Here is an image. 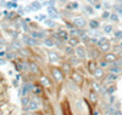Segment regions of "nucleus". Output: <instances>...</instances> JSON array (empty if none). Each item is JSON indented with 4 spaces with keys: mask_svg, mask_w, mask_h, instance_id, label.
<instances>
[{
    "mask_svg": "<svg viewBox=\"0 0 122 115\" xmlns=\"http://www.w3.org/2000/svg\"><path fill=\"white\" fill-rule=\"evenodd\" d=\"M53 75H54V78H55V80H56L57 82H60V81L64 80V73H62V70H61V69L53 68Z\"/></svg>",
    "mask_w": 122,
    "mask_h": 115,
    "instance_id": "obj_1",
    "label": "nucleus"
},
{
    "mask_svg": "<svg viewBox=\"0 0 122 115\" xmlns=\"http://www.w3.org/2000/svg\"><path fill=\"white\" fill-rule=\"evenodd\" d=\"M23 43L26 45H30V46H37L39 44L38 40H36L34 38H30V36H23Z\"/></svg>",
    "mask_w": 122,
    "mask_h": 115,
    "instance_id": "obj_2",
    "label": "nucleus"
},
{
    "mask_svg": "<svg viewBox=\"0 0 122 115\" xmlns=\"http://www.w3.org/2000/svg\"><path fill=\"white\" fill-rule=\"evenodd\" d=\"M73 23H75V26H77L78 28H83V27H86V24H87V21H86L83 17H77V18L73 19Z\"/></svg>",
    "mask_w": 122,
    "mask_h": 115,
    "instance_id": "obj_3",
    "label": "nucleus"
},
{
    "mask_svg": "<svg viewBox=\"0 0 122 115\" xmlns=\"http://www.w3.org/2000/svg\"><path fill=\"white\" fill-rule=\"evenodd\" d=\"M72 80L76 82V84H82L83 82V78H82V75L79 74V73H77V71H73L72 73Z\"/></svg>",
    "mask_w": 122,
    "mask_h": 115,
    "instance_id": "obj_4",
    "label": "nucleus"
},
{
    "mask_svg": "<svg viewBox=\"0 0 122 115\" xmlns=\"http://www.w3.org/2000/svg\"><path fill=\"white\" fill-rule=\"evenodd\" d=\"M48 13H49V16L51 18H57L59 17V12L56 11V9L54 6H49L48 7Z\"/></svg>",
    "mask_w": 122,
    "mask_h": 115,
    "instance_id": "obj_5",
    "label": "nucleus"
},
{
    "mask_svg": "<svg viewBox=\"0 0 122 115\" xmlns=\"http://www.w3.org/2000/svg\"><path fill=\"white\" fill-rule=\"evenodd\" d=\"M76 55H77V57L81 58V59H84L86 56H87V53H86V51H84L83 47H77V49H76Z\"/></svg>",
    "mask_w": 122,
    "mask_h": 115,
    "instance_id": "obj_6",
    "label": "nucleus"
},
{
    "mask_svg": "<svg viewBox=\"0 0 122 115\" xmlns=\"http://www.w3.org/2000/svg\"><path fill=\"white\" fill-rule=\"evenodd\" d=\"M39 108V103H37L34 99L33 101H30L29 102V104L27 106V108H25L26 110H37Z\"/></svg>",
    "mask_w": 122,
    "mask_h": 115,
    "instance_id": "obj_7",
    "label": "nucleus"
},
{
    "mask_svg": "<svg viewBox=\"0 0 122 115\" xmlns=\"http://www.w3.org/2000/svg\"><path fill=\"white\" fill-rule=\"evenodd\" d=\"M49 59L53 62V63H56V62H59V56L56 52H49Z\"/></svg>",
    "mask_w": 122,
    "mask_h": 115,
    "instance_id": "obj_8",
    "label": "nucleus"
},
{
    "mask_svg": "<svg viewBox=\"0 0 122 115\" xmlns=\"http://www.w3.org/2000/svg\"><path fill=\"white\" fill-rule=\"evenodd\" d=\"M62 73L64 74H70L71 73V64L70 63H64L62 64Z\"/></svg>",
    "mask_w": 122,
    "mask_h": 115,
    "instance_id": "obj_9",
    "label": "nucleus"
},
{
    "mask_svg": "<svg viewBox=\"0 0 122 115\" xmlns=\"http://www.w3.org/2000/svg\"><path fill=\"white\" fill-rule=\"evenodd\" d=\"M116 61V55L114 53H107L105 56V62H115Z\"/></svg>",
    "mask_w": 122,
    "mask_h": 115,
    "instance_id": "obj_10",
    "label": "nucleus"
},
{
    "mask_svg": "<svg viewBox=\"0 0 122 115\" xmlns=\"http://www.w3.org/2000/svg\"><path fill=\"white\" fill-rule=\"evenodd\" d=\"M29 90H33V86H32V85H29V84H26V85L23 86V88H22V95L26 96Z\"/></svg>",
    "mask_w": 122,
    "mask_h": 115,
    "instance_id": "obj_11",
    "label": "nucleus"
},
{
    "mask_svg": "<svg viewBox=\"0 0 122 115\" xmlns=\"http://www.w3.org/2000/svg\"><path fill=\"white\" fill-rule=\"evenodd\" d=\"M70 63L72 64V66H78V64H79V58H78L77 56H71Z\"/></svg>",
    "mask_w": 122,
    "mask_h": 115,
    "instance_id": "obj_12",
    "label": "nucleus"
},
{
    "mask_svg": "<svg viewBox=\"0 0 122 115\" xmlns=\"http://www.w3.org/2000/svg\"><path fill=\"white\" fill-rule=\"evenodd\" d=\"M40 82L43 84V86L50 87V81H49V79H48L46 76H42V78H40Z\"/></svg>",
    "mask_w": 122,
    "mask_h": 115,
    "instance_id": "obj_13",
    "label": "nucleus"
},
{
    "mask_svg": "<svg viewBox=\"0 0 122 115\" xmlns=\"http://www.w3.org/2000/svg\"><path fill=\"white\" fill-rule=\"evenodd\" d=\"M89 26H90V28H92V29H94V30H95V29H98V28H99V26H100V24H99L98 21L92 19L90 22H89Z\"/></svg>",
    "mask_w": 122,
    "mask_h": 115,
    "instance_id": "obj_14",
    "label": "nucleus"
},
{
    "mask_svg": "<svg viewBox=\"0 0 122 115\" xmlns=\"http://www.w3.org/2000/svg\"><path fill=\"white\" fill-rule=\"evenodd\" d=\"M44 45L45 46H48V47H51V46H54V40L53 39H50V38H46V39H44Z\"/></svg>",
    "mask_w": 122,
    "mask_h": 115,
    "instance_id": "obj_15",
    "label": "nucleus"
},
{
    "mask_svg": "<svg viewBox=\"0 0 122 115\" xmlns=\"http://www.w3.org/2000/svg\"><path fill=\"white\" fill-rule=\"evenodd\" d=\"M32 38H38V39H43L44 38V33L43 32H32Z\"/></svg>",
    "mask_w": 122,
    "mask_h": 115,
    "instance_id": "obj_16",
    "label": "nucleus"
},
{
    "mask_svg": "<svg viewBox=\"0 0 122 115\" xmlns=\"http://www.w3.org/2000/svg\"><path fill=\"white\" fill-rule=\"evenodd\" d=\"M103 75H104V71H103V69H101V68H100V69L98 68V69L95 70V73H94V76H95L97 79L103 78Z\"/></svg>",
    "mask_w": 122,
    "mask_h": 115,
    "instance_id": "obj_17",
    "label": "nucleus"
},
{
    "mask_svg": "<svg viewBox=\"0 0 122 115\" xmlns=\"http://www.w3.org/2000/svg\"><path fill=\"white\" fill-rule=\"evenodd\" d=\"M88 69H89V71H92V73H95V70H97L98 68L95 67L94 62H89V63H88Z\"/></svg>",
    "mask_w": 122,
    "mask_h": 115,
    "instance_id": "obj_18",
    "label": "nucleus"
},
{
    "mask_svg": "<svg viewBox=\"0 0 122 115\" xmlns=\"http://www.w3.org/2000/svg\"><path fill=\"white\" fill-rule=\"evenodd\" d=\"M89 99H90L92 103H97V99H98L97 93H95V92H90V93H89Z\"/></svg>",
    "mask_w": 122,
    "mask_h": 115,
    "instance_id": "obj_19",
    "label": "nucleus"
},
{
    "mask_svg": "<svg viewBox=\"0 0 122 115\" xmlns=\"http://www.w3.org/2000/svg\"><path fill=\"white\" fill-rule=\"evenodd\" d=\"M99 47H100L101 51H109V50H110V43L107 41V43H105V44H103V45H100Z\"/></svg>",
    "mask_w": 122,
    "mask_h": 115,
    "instance_id": "obj_20",
    "label": "nucleus"
},
{
    "mask_svg": "<svg viewBox=\"0 0 122 115\" xmlns=\"http://www.w3.org/2000/svg\"><path fill=\"white\" fill-rule=\"evenodd\" d=\"M29 69L33 73H39V69H38L37 64H34V63H29Z\"/></svg>",
    "mask_w": 122,
    "mask_h": 115,
    "instance_id": "obj_21",
    "label": "nucleus"
},
{
    "mask_svg": "<svg viewBox=\"0 0 122 115\" xmlns=\"http://www.w3.org/2000/svg\"><path fill=\"white\" fill-rule=\"evenodd\" d=\"M40 5H42L40 3H37V1H34V3H32V6H30V10H39L40 7H42Z\"/></svg>",
    "mask_w": 122,
    "mask_h": 115,
    "instance_id": "obj_22",
    "label": "nucleus"
},
{
    "mask_svg": "<svg viewBox=\"0 0 122 115\" xmlns=\"http://www.w3.org/2000/svg\"><path fill=\"white\" fill-rule=\"evenodd\" d=\"M110 71H112V73H118V71H120V68L116 66V63H114L112 66L110 67Z\"/></svg>",
    "mask_w": 122,
    "mask_h": 115,
    "instance_id": "obj_23",
    "label": "nucleus"
},
{
    "mask_svg": "<svg viewBox=\"0 0 122 115\" xmlns=\"http://www.w3.org/2000/svg\"><path fill=\"white\" fill-rule=\"evenodd\" d=\"M44 23H45V24H46L48 27H51V28L56 26V24H55V22H54V21H50V19H45V21H44Z\"/></svg>",
    "mask_w": 122,
    "mask_h": 115,
    "instance_id": "obj_24",
    "label": "nucleus"
},
{
    "mask_svg": "<svg viewBox=\"0 0 122 115\" xmlns=\"http://www.w3.org/2000/svg\"><path fill=\"white\" fill-rule=\"evenodd\" d=\"M29 98H27V97H23L22 98V106L25 107V108H27V106H28V104H29Z\"/></svg>",
    "mask_w": 122,
    "mask_h": 115,
    "instance_id": "obj_25",
    "label": "nucleus"
},
{
    "mask_svg": "<svg viewBox=\"0 0 122 115\" xmlns=\"http://www.w3.org/2000/svg\"><path fill=\"white\" fill-rule=\"evenodd\" d=\"M70 44L72 45V46H76V45L78 44V39H77V38H71V39H70Z\"/></svg>",
    "mask_w": 122,
    "mask_h": 115,
    "instance_id": "obj_26",
    "label": "nucleus"
},
{
    "mask_svg": "<svg viewBox=\"0 0 122 115\" xmlns=\"http://www.w3.org/2000/svg\"><path fill=\"white\" fill-rule=\"evenodd\" d=\"M104 32H105L106 34L111 33V32H112V26H105V27H104Z\"/></svg>",
    "mask_w": 122,
    "mask_h": 115,
    "instance_id": "obj_27",
    "label": "nucleus"
},
{
    "mask_svg": "<svg viewBox=\"0 0 122 115\" xmlns=\"http://www.w3.org/2000/svg\"><path fill=\"white\" fill-rule=\"evenodd\" d=\"M115 38L116 39H122V30H117V32H115Z\"/></svg>",
    "mask_w": 122,
    "mask_h": 115,
    "instance_id": "obj_28",
    "label": "nucleus"
},
{
    "mask_svg": "<svg viewBox=\"0 0 122 115\" xmlns=\"http://www.w3.org/2000/svg\"><path fill=\"white\" fill-rule=\"evenodd\" d=\"M68 7H70V9H72V10H76V9H78V4L73 1V3H71V4H70Z\"/></svg>",
    "mask_w": 122,
    "mask_h": 115,
    "instance_id": "obj_29",
    "label": "nucleus"
},
{
    "mask_svg": "<svg viewBox=\"0 0 122 115\" xmlns=\"http://www.w3.org/2000/svg\"><path fill=\"white\" fill-rule=\"evenodd\" d=\"M107 41H109L107 39H105V38H101V39L99 40V43H98V45L100 46V45H103V44H105V43H107Z\"/></svg>",
    "mask_w": 122,
    "mask_h": 115,
    "instance_id": "obj_30",
    "label": "nucleus"
},
{
    "mask_svg": "<svg viewBox=\"0 0 122 115\" xmlns=\"http://www.w3.org/2000/svg\"><path fill=\"white\" fill-rule=\"evenodd\" d=\"M115 79H116V75H114V74H110V75H107V78H106L107 81H112V80H115Z\"/></svg>",
    "mask_w": 122,
    "mask_h": 115,
    "instance_id": "obj_31",
    "label": "nucleus"
},
{
    "mask_svg": "<svg viewBox=\"0 0 122 115\" xmlns=\"http://www.w3.org/2000/svg\"><path fill=\"white\" fill-rule=\"evenodd\" d=\"M116 10H117V12L122 16V1L120 3V6H117V7H116Z\"/></svg>",
    "mask_w": 122,
    "mask_h": 115,
    "instance_id": "obj_32",
    "label": "nucleus"
},
{
    "mask_svg": "<svg viewBox=\"0 0 122 115\" xmlns=\"http://www.w3.org/2000/svg\"><path fill=\"white\" fill-rule=\"evenodd\" d=\"M66 53L67 55H73V50L71 47H66Z\"/></svg>",
    "mask_w": 122,
    "mask_h": 115,
    "instance_id": "obj_33",
    "label": "nucleus"
},
{
    "mask_svg": "<svg viewBox=\"0 0 122 115\" xmlns=\"http://www.w3.org/2000/svg\"><path fill=\"white\" fill-rule=\"evenodd\" d=\"M60 34L62 35V39H64V40L67 39V34H66V32H64V30H60Z\"/></svg>",
    "mask_w": 122,
    "mask_h": 115,
    "instance_id": "obj_34",
    "label": "nucleus"
},
{
    "mask_svg": "<svg viewBox=\"0 0 122 115\" xmlns=\"http://www.w3.org/2000/svg\"><path fill=\"white\" fill-rule=\"evenodd\" d=\"M110 18L112 19L114 22H117V21H118V18H117V16H116V15H111V16H110Z\"/></svg>",
    "mask_w": 122,
    "mask_h": 115,
    "instance_id": "obj_35",
    "label": "nucleus"
},
{
    "mask_svg": "<svg viewBox=\"0 0 122 115\" xmlns=\"http://www.w3.org/2000/svg\"><path fill=\"white\" fill-rule=\"evenodd\" d=\"M92 57H97L98 56V51L97 50H92V55H90Z\"/></svg>",
    "mask_w": 122,
    "mask_h": 115,
    "instance_id": "obj_36",
    "label": "nucleus"
},
{
    "mask_svg": "<svg viewBox=\"0 0 122 115\" xmlns=\"http://www.w3.org/2000/svg\"><path fill=\"white\" fill-rule=\"evenodd\" d=\"M17 4L16 3H7V7H16Z\"/></svg>",
    "mask_w": 122,
    "mask_h": 115,
    "instance_id": "obj_37",
    "label": "nucleus"
},
{
    "mask_svg": "<svg viewBox=\"0 0 122 115\" xmlns=\"http://www.w3.org/2000/svg\"><path fill=\"white\" fill-rule=\"evenodd\" d=\"M90 34L93 35V36H99V35H100V34L97 32V30H92V32H90Z\"/></svg>",
    "mask_w": 122,
    "mask_h": 115,
    "instance_id": "obj_38",
    "label": "nucleus"
},
{
    "mask_svg": "<svg viewBox=\"0 0 122 115\" xmlns=\"http://www.w3.org/2000/svg\"><path fill=\"white\" fill-rule=\"evenodd\" d=\"M114 115H122V113H121V110H118V109H115V111H114Z\"/></svg>",
    "mask_w": 122,
    "mask_h": 115,
    "instance_id": "obj_39",
    "label": "nucleus"
},
{
    "mask_svg": "<svg viewBox=\"0 0 122 115\" xmlns=\"http://www.w3.org/2000/svg\"><path fill=\"white\" fill-rule=\"evenodd\" d=\"M100 66H101V68H105V67H107V62H101Z\"/></svg>",
    "mask_w": 122,
    "mask_h": 115,
    "instance_id": "obj_40",
    "label": "nucleus"
},
{
    "mask_svg": "<svg viewBox=\"0 0 122 115\" xmlns=\"http://www.w3.org/2000/svg\"><path fill=\"white\" fill-rule=\"evenodd\" d=\"M86 10H87V12H88V13H93V10H92L90 7H88V6H87V7H86Z\"/></svg>",
    "mask_w": 122,
    "mask_h": 115,
    "instance_id": "obj_41",
    "label": "nucleus"
},
{
    "mask_svg": "<svg viewBox=\"0 0 122 115\" xmlns=\"http://www.w3.org/2000/svg\"><path fill=\"white\" fill-rule=\"evenodd\" d=\"M38 19H40V21H45V16H44V15H40V16L38 17Z\"/></svg>",
    "mask_w": 122,
    "mask_h": 115,
    "instance_id": "obj_42",
    "label": "nucleus"
},
{
    "mask_svg": "<svg viewBox=\"0 0 122 115\" xmlns=\"http://www.w3.org/2000/svg\"><path fill=\"white\" fill-rule=\"evenodd\" d=\"M110 16H111V15H109V12H104V15H103V17H104V18H109Z\"/></svg>",
    "mask_w": 122,
    "mask_h": 115,
    "instance_id": "obj_43",
    "label": "nucleus"
},
{
    "mask_svg": "<svg viewBox=\"0 0 122 115\" xmlns=\"http://www.w3.org/2000/svg\"><path fill=\"white\" fill-rule=\"evenodd\" d=\"M114 91H115V87H111V88H109V90H107V92H109V93H112Z\"/></svg>",
    "mask_w": 122,
    "mask_h": 115,
    "instance_id": "obj_44",
    "label": "nucleus"
},
{
    "mask_svg": "<svg viewBox=\"0 0 122 115\" xmlns=\"http://www.w3.org/2000/svg\"><path fill=\"white\" fill-rule=\"evenodd\" d=\"M40 91H42V90H40L39 87H37V88H36V93H37V95H39V93H40Z\"/></svg>",
    "mask_w": 122,
    "mask_h": 115,
    "instance_id": "obj_45",
    "label": "nucleus"
},
{
    "mask_svg": "<svg viewBox=\"0 0 122 115\" xmlns=\"http://www.w3.org/2000/svg\"><path fill=\"white\" fill-rule=\"evenodd\" d=\"M7 57H9V58H14L15 56H14V53H9V55H7Z\"/></svg>",
    "mask_w": 122,
    "mask_h": 115,
    "instance_id": "obj_46",
    "label": "nucleus"
},
{
    "mask_svg": "<svg viewBox=\"0 0 122 115\" xmlns=\"http://www.w3.org/2000/svg\"><path fill=\"white\" fill-rule=\"evenodd\" d=\"M100 7H101V4H97L95 5V9H100Z\"/></svg>",
    "mask_w": 122,
    "mask_h": 115,
    "instance_id": "obj_47",
    "label": "nucleus"
},
{
    "mask_svg": "<svg viewBox=\"0 0 122 115\" xmlns=\"http://www.w3.org/2000/svg\"><path fill=\"white\" fill-rule=\"evenodd\" d=\"M5 63V61L4 59H0V64H4Z\"/></svg>",
    "mask_w": 122,
    "mask_h": 115,
    "instance_id": "obj_48",
    "label": "nucleus"
}]
</instances>
